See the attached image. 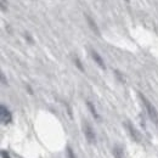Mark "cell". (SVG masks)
I'll return each mask as SVG.
<instances>
[{
  "label": "cell",
  "instance_id": "cell-9",
  "mask_svg": "<svg viewBox=\"0 0 158 158\" xmlns=\"http://www.w3.org/2000/svg\"><path fill=\"white\" fill-rule=\"evenodd\" d=\"M73 61H74V64H76V66L78 67L79 69H80L81 72H84V67H83V64H81V62H80V60H79L78 57L76 56V57L73 59Z\"/></svg>",
  "mask_w": 158,
  "mask_h": 158
},
{
  "label": "cell",
  "instance_id": "cell-12",
  "mask_svg": "<svg viewBox=\"0 0 158 158\" xmlns=\"http://www.w3.org/2000/svg\"><path fill=\"white\" fill-rule=\"evenodd\" d=\"M1 157L2 158H11L10 156H9V153H7V151H1Z\"/></svg>",
  "mask_w": 158,
  "mask_h": 158
},
{
  "label": "cell",
  "instance_id": "cell-6",
  "mask_svg": "<svg viewBox=\"0 0 158 158\" xmlns=\"http://www.w3.org/2000/svg\"><path fill=\"white\" fill-rule=\"evenodd\" d=\"M91 57H93V59H94V61H95V62L99 64V67H101L102 69H105V68H106V66H105V62H103L102 57L100 56V55L98 54V52H96V51H95V50H93V51H91Z\"/></svg>",
  "mask_w": 158,
  "mask_h": 158
},
{
  "label": "cell",
  "instance_id": "cell-13",
  "mask_svg": "<svg viewBox=\"0 0 158 158\" xmlns=\"http://www.w3.org/2000/svg\"><path fill=\"white\" fill-rule=\"evenodd\" d=\"M116 76H117V77H118V78H119V80H120V81H122V83H124V81H125V80H124V77H122V76H120V73H119L118 71H116Z\"/></svg>",
  "mask_w": 158,
  "mask_h": 158
},
{
  "label": "cell",
  "instance_id": "cell-5",
  "mask_svg": "<svg viewBox=\"0 0 158 158\" xmlns=\"http://www.w3.org/2000/svg\"><path fill=\"white\" fill-rule=\"evenodd\" d=\"M85 19H86V22H88V24H89V27L91 28V31L96 34V35H100V29L99 27H98V24L95 23V21L93 20L89 15H85Z\"/></svg>",
  "mask_w": 158,
  "mask_h": 158
},
{
  "label": "cell",
  "instance_id": "cell-10",
  "mask_svg": "<svg viewBox=\"0 0 158 158\" xmlns=\"http://www.w3.org/2000/svg\"><path fill=\"white\" fill-rule=\"evenodd\" d=\"M67 156H68V158H77V156L74 155V151L69 146H67Z\"/></svg>",
  "mask_w": 158,
  "mask_h": 158
},
{
  "label": "cell",
  "instance_id": "cell-1",
  "mask_svg": "<svg viewBox=\"0 0 158 158\" xmlns=\"http://www.w3.org/2000/svg\"><path fill=\"white\" fill-rule=\"evenodd\" d=\"M139 96H140V99L142 101L143 106H145V110H146V112H147L150 119L152 120V123L158 128V112L157 110H156V107L150 102V100L147 99L145 95H142L141 93H139Z\"/></svg>",
  "mask_w": 158,
  "mask_h": 158
},
{
  "label": "cell",
  "instance_id": "cell-14",
  "mask_svg": "<svg viewBox=\"0 0 158 158\" xmlns=\"http://www.w3.org/2000/svg\"><path fill=\"white\" fill-rule=\"evenodd\" d=\"M1 80H2V84H7V80L5 79V76H4V73H1Z\"/></svg>",
  "mask_w": 158,
  "mask_h": 158
},
{
  "label": "cell",
  "instance_id": "cell-11",
  "mask_svg": "<svg viewBox=\"0 0 158 158\" xmlns=\"http://www.w3.org/2000/svg\"><path fill=\"white\" fill-rule=\"evenodd\" d=\"M6 10H7V1L1 0V11H6Z\"/></svg>",
  "mask_w": 158,
  "mask_h": 158
},
{
  "label": "cell",
  "instance_id": "cell-8",
  "mask_svg": "<svg viewBox=\"0 0 158 158\" xmlns=\"http://www.w3.org/2000/svg\"><path fill=\"white\" fill-rule=\"evenodd\" d=\"M112 153H113L114 158H123V150L119 148L118 146H116V147L112 150Z\"/></svg>",
  "mask_w": 158,
  "mask_h": 158
},
{
  "label": "cell",
  "instance_id": "cell-4",
  "mask_svg": "<svg viewBox=\"0 0 158 158\" xmlns=\"http://www.w3.org/2000/svg\"><path fill=\"white\" fill-rule=\"evenodd\" d=\"M125 127H127V129L129 131V135L131 136V139L134 141H136V142H140L141 141V136H140V134L138 133V130L135 129V127L131 123H129V122H125Z\"/></svg>",
  "mask_w": 158,
  "mask_h": 158
},
{
  "label": "cell",
  "instance_id": "cell-15",
  "mask_svg": "<svg viewBox=\"0 0 158 158\" xmlns=\"http://www.w3.org/2000/svg\"><path fill=\"white\" fill-rule=\"evenodd\" d=\"M125 1H129V0H125Z\"/></svg>",
  "mask_w": 158,
  "mask_h": 158
},
{
  "label": "cell",
  "instance_id": "cell-3",
  "mask_svg": "<svg viewBox=\"0 0 158 158\" xmlns=\"http://www.w3.org/2000/svg\"><path fill=\"white\" fill-rule=\"evenodd\" d=\"M0 117H1V122L2 124H10L12 122V114L9 111V108L5 105L0 106Z\"/></svg>",
  "mask_w": 158,
  "mask_h": 158
},
{
  "label": "cell",
  "instance_id": "cell-2",
  "mask_svg": "<svg viewBox=\"0 0 158 158\" xmlns=\"http://www.w3.org/2000/svg\"><path fill=\"white\" fill-rule=\"evenodd\" d=\"M83 133H84V136H85L86 141L89 143H95L96 142V134H95L94 129L91 128V125L86 120L83 123Z\"/></svg>",
  "mask_w": 158,
  "mask_h": 158
},
{
  "label": "cell",
  "instance_id": "cell-7",
  "mask_svg": "<svg viewBox=\"0 0 158 158\" xmlns=\"http://www.w3.org/2000/svg\"><path fill=\"white\" fill-rule=\"evenodd\" d=\"M86 106H88L89 111L91 112L93 117H94L95 119H100V116H99V113H98V111H96V108H95V106H94V103L90 102V101H86Z\"/></svg>",
  "mask_w": 158,
  "mask_h": 158
}]
</instances>
